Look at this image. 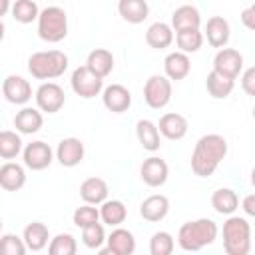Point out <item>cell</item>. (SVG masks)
<instances>
[{
  "label": "cell",
  "mask_w": 255,
  "mask_h": 255,
  "mask_svg": "<svg viewBox=\"0 0 255 255\" xmlns=\"http://www.w3.org/2000/svg\"><path fill=\"white\" fill-rule=\"evenodd\" d=\"M191 70V62H189V56L183 54V52H171L165 56L163 60V72H165V78L169 80H183L187 78Z\"/></svg>",
  "instance_id": "obj_21"
},
{
  "label": "cell",
  "mask_w": 255,
  "mask_h": 255,
  "mask_svg": "<svg viewBox=\"0 0 255 255\" xmlns=\"http://www.w3.org/2000/svg\"><path fill=\"white\" fill-rule=\"evenodd\" d=\"M86 66H88L94 74H98L100 78H106V76L114 70V56H112V52L106 50V48H96V50H92V52L88 54Z\"/></svg>",
  "instance_id": "obj_29"
},
{
  "label": "cell",
  "mask_w": 255,
  "mask_h": 255,
  "mask_svg": "<svg viewBox=\"0 0 255 255\" xmlns=\"http://www.w3.org/2000/svg\"><path fill=\"white\" fill-rule=\"evenodd\" d=\"M70 84H72V90L80 98H84V100H92V98H96L104 90V78H100L98 74H94L88 66L76 68L72 72Z\"/></svg>",
  "instance_id": "obj_6"
},
{
  "label": "cell",
  "mask_w": 255,
  "mask_h": 255,
  "mask_svg": "<svg viewBox=\"0 0 255 255\" xmlns=\"http://www.w3.org/2000/svg\"><path fill=\"white\" fill-rule=\"evenodd\" d=\"M118 12L126 22L141 24L149 14V6L145 0H118Z\"/></svg>",
  "instance_id": "obj_27"
},
{
  "label": "cell",
  "mask_w": 255,
  "mask_h": 255,
  "mask_svg": "<svg viewBox=\"0 0 255 255\" xmlns=\"http://www.w3.org/2000/svg\"><path fill=\"white\" fill-rule=\"evenodd\" d=\"M205 38L213 48H223L231 38L229 22L223 16H211L205 24Z\"/></svg>",
  "instance_id": "obj_18"
},
{
  "label": "cell",
  "mask_w": 255,
  "mask_h": 255,
  "mask_svg": "<svg viewBox=\"0 0 255 255\" xmlns=\"http://www.w3.org/2000/svg\"><path fill=\"white\" fill-rule=\"evenodd\" d=\"M223 249L227 255H247L251 251V223L245 217L229 215L223 223Z\"/></svg>",
  "instance_id": "obj_3"
},
{
  "label": "cell",
  "mask_w": 255,
  "mask_h": 255,
  "mask_svg": "<svg viewBox=\"0 0 255 255\" xmlns=\"http://www.w3.org/2000/svg\"><path fill=\"white\" fill-rule=\"evenodd\" d=\"M100 205H102V207L98 209V211H100V219H102L106 225L118 227V225H122V223L126 221L128 209H126V205H124L120 199H106V201H102Z\"/></svg>",
  "instance_id": "obj_28"
},
{
  "label": "cell",
  "mask_w": 255,
  "mask_h": 255,
  "mask_svg": "<svg viewBox=\"0 0 255 255\" xmlns=\"http://www.w3.org/2000/svg\"><path fill=\"white\" fill-rule=\"evenodd\" d=\"M28 249L24 245V239L14 233L0 235V255H24Z\"/></svg>",
  "instance_id": "obj_38"
},
{
  "label": "cell",
  "mask_w": 255,
  "mask_h": 255,
  "mask_svg": "<svg viewBox=\"0 0 255 255\" xmlns=\"http://www.w3.org/2000/svg\"><path fill=\"white\" fill-rule=\"evenodd\" d=\"M135 135H137V141L141 143V147L147 151H157L161 145L157 124H153L151 120H139L135 124Z\"/></svg>",
  "instance_id": "obj_26"
},
{
  "label": "cell",
  "mask_w": 255,
  "mask_h": 255,
  "mask_svg": "<svg viewBox=\"0 0 255 255\" xmlns=\"http://www.w3.org/2000/svg\"><path fill=\"white\" fill-rule=\"evenodd\" d=\"M241 22L247 30H253L255 28V6H247L243 12H241Z\"/></svg>",
  "instance_id": "obj_41"
},
{
  "label": "cell",
  "mask_w": 255,
  "mask_h": 255,
  "mask_svg": "<svg viewBox=\"0 0 255 255\" xmlns=\"http://www.w3.org/2000/svg\"><path fill=\"white\" fill-rule=\"evenodd\" d=\"M0 231H2V219H0Z\"/></svg>",
  "instance_id": "obj_45"
},
{
  "label": "cell",
  "mask_w": 255,
  "mask_h": 255,
  "mask_svg": "<svg viewBox=\"0 0 255 255\" xmlns=\"http://www.w3.org/2000/svg\"><path fill=\"white\" fill-rule=\"evenodd\" d=\"M2 96L10 104L22 106V104H26V102L32 100V86H30V82L26 78L16 76V74H10L2 82Z\"/></svg>",
  "instance_id": "obj_11"
},
{
  "label": "cell",
  "mask_w": 255,
  "mask_h": 255,
  "mask_svg": "<svg viewBox=\"0 0 255 255\" xmlns=\"http://www.w3.org/2000/svg\"><path fill=\"white\" fill-rule=\"evenodd\" d=\"M76 251H78V243L70 233H58L48 245L50 255H76Z\"/></svg>",
  "instance_id": "obj_35"
},
{
  "label": "cell",
  "mask_w": 255,
  "mask_h": 255,
  "mask_svg": "<svg viewBox=\"0 0 255 255\" xmlns=\"http://www.w3.org/2000/svg\"><path fill=\"white\" fill-rule=\"evenodd\" d=\"M175 42H177V48L179 52L183 54H193L201 48L203 44V34L199 28H191V30H179L175 32Z\"/></svg>",
  "instance_id": "obj_32"
},
{
  "label": "cell",
  "mask_w": 255,
  "mask_h": 255,
  "mask_svg": "<svg viewBox=\"0 0 255 255\" xmlns=\"http://www.w3.org/2000/svg\"><path fill=\"white\" fill-rule=\"evenodd\" d=\"M68 70V56L60 50L34 52L28 58V72L36 80H54Z\"/></svg>",
  "instance_id": "obj_4"
},
{
  "label": "cell",
  "mask_w": 255,
  "mask_h": 255,
  "mask_svg": "<svg viewBox=\"0 0 255 255\" xmlns=\"http://www.w3.org/2000/svg\"><path fill=\"white\" fill-rule=\"evenodd\" d=\"M84 143L78 137H64L56 147V159L64 167H76L84 159Z\"/></svg>",
  "instance_id": "obj_15"
},
{
  "label": "cell",
  "mask_w": 255,
  "mask_h": 255,
  "mask_svg": "<svg viewBox=\"0 0 255 255\" xmlns=\"http://www.w3.org/2000/svg\"><path fill=\"white\" fill-rule=\"evenodd\" d=\"M243 211L247 215H255V195L253 193L245 195V199H243Z\"/></svg>",
  "instance_id": "obj_42"
},
{
  "label": "cell",
  "mask_w": 255,
  "mask_h": 255,
  "mask_svg": "<svg viewBox=\"0 0 255 255\" xmlns=\"http://www.w3.org/2000/svg\"><path fill=\"white\" fill-rule=\"evenodd\" d=\"M22 157H24V165L30 167L32 171H42L46 169L52 159H54V151L46 141H32L22 149Z\"/></svg>",
  "instance_id": "obj_10"
},
{
  "label": "cell",
  "mask_w": 255,
  "mask_h": 255,
  "mask_svg": "<svg viewBox=\"0 0 255 255\" xmlns=\"http://www.w3.org/2000/svg\"><path fill=\"white\" fill-rule=\"evenodd\" d=\"M10 0H0V20H2V16H6L8 12H10Z\"/></svg>",
  "instance_id": "obj_43"
},
{
  "label": "cell",
  "mask_w": 255,
  "mask_h": 255,
  "mask_svg": "<svg viewBox=\"0 0 255 255\" xmlns=\"http://www.w3.org/2000/svg\"><path fill=\"white\" fill-rule=\"evenodd\" d=\"M108 191H110L108 183L102 177H88L80 185V197L84 199V203H92V205H100L102 201H106Z\"/></svg>",
  "instance_id": "obj_22"
},
{
  "label": "cell",
  "mask_w": 255,
  "mask_h": 255,
  "mask_svg": "<svg viewBox=\"0 0 255 255\" xmlns=\"http://www.w3.org/2000/svg\"><path fill=\"white\" fill-rule=\"evenodd\" d=\"M106 243L108 247L102 249L100 247V253L102 255H131L135 251V237L131 231L124 229V227H116L108 237H106Z\"/></svg>",
  "instance_id": "obj_12"
},
{
  "label": "cell",
  "mask_w": 255,
  "mask_h": 255,
  "mask_svg": "<svg viewBox=\"0 0 255 255\" xmlns=\"http://www.w3.org/2000/svg\"><path fill=\"white\" fill-rule=\"evenodd\" d=\"M211 207L219 215H231L239 207V197H237V193L233 189L221 187V189L213 191V195H211Z\"/></svg>",
  "instance_id": "obj_30"
},
{
  "label": "cell",
  "mask_w": 255,
  "mask_h": 255,
  "mask_svg": "<svg viewBox=\"0 0 255 255\" xmlns=\"http://www.w3.org/2000/svg\"><path fill=\"white\" fill-rule=\"evenodd\" d=\"M34 98H36L38 110L40 112H46V114H56L66 104V94H64V90L56 82H44L36 90Z\"/></svg>",
  "instance_id": "obj_8"
},
{
  "label": "cell",
  "mask_w": 255,
  "mask_h": 255,
  "mask_svg": "<svg viewBox=\"0 0 255 255\" xmlns=\"http://www.w3.org/2000/svg\"><path fill=\"white\" fill-rule=\"evenodd\" d=\"M10 12H12V18L20 24H30L38 20V14H40L36 0H16L10 6Z\"/></svg>",
  "instance_id": "obj_33"
},
{
  "label": "cell",
  "mask_w": 255,
  "mask_h": 255,
  "mask_svg": "<svg viewBox=\"0 0 255 255\" xmlns=\"http://www.w3.org/2000/svg\"><path fill=\"white\" fill-rule=\"evenodd\" d=\"M139 175H141V179H143L145 185H149V187H161L167 181L169 167H167V163L161 157L151 155V157L143 159V163L139 167Z\"/></svg>",
  "instance_id": "obj_14"
},
{
  "label": "cell",
  "mask_w": 255,
  "mask_h": 255,
  "mask_svg": "<svg viewBox=\"0 0 255 255\" xmlns=\"http://www.w3.org/2000/svg\"><path fill=\"white\" fill-rule=\"evenodd\" d=\"M22 151V139L16 131H0V157L2 159H14Z\"/></svg>",
  "instance_id": "obj_34"
},
{
  "label": "cell",
  "mask_w": 255,
  "mask_h": 255,
  "mask_svg": "<svg viewBox=\"0 0 255 255\" xmlns=\"http://www.w3.org/2000/svg\"><path fill=\"white\" fill-rule=\"evenodd\" d=\"M143 100L151 110H161L171 100V80L159 74L147 78L143 86Z\"/></svg>",
  "instance_id": "obj_7"
},
{
  "label": "cell",
  "mask_w": 255,
  "mask_h": 255,
  "mask_svg": "<svg viewBox=\"0 0 255 255\" xmlns=\"http://www.w3.org/2000/svg\"><path fill=\"white\" fill-rule=\"evenodd\" d=\"M241 88L247 96H255V68H247L241 76Z\"/></svg>",
  "instance_id": "obj_40"
},
{
  "label": "cell",
  "mask_w": 255,
  "mask_h": 255,
  "mask_svg": "<svg viewBox=\"0 0 255 255\" xmlns=\"http://www.w3.org/2000/svg\"><path fill=\"white\" fill-rule=\"evenodd\" d=\"M82 241L88 249H100L104 243H106V231H104V225L102 223H92V225H86L82 227Z\"/></svg>",
  "instance_id": "obj_37"
},
{
  "label": "cell",
  "mask_w": 255,
  "mask_h": 255,
  "mask_svg": "<svg viewBox=\"0 0 255 255\" xmlns=\"http://www.w3.org/2000/svg\"><path fill=\"white\" fill-rule=\"evenodd\" d=\"M199 26H201V14H199V10L195 6L183 4V6L173 10V14H171V28L175 32L191 30V28H199Z\"/></svg>",
  "instance_id": "obj_20"
},
{
  "label": "cell",
  "mask_w": 255,
  "mask_h": 255,
  "mask_svg": "<svg viewBox=\"0 0 255 255\" xmlns=\"http://www.w3.org/2000/svg\"><path fill=\"white\" fill-rule=\"evenodd\" d=\"M22 239H24V245L26 249L30 251H42L46 245H48V239H50V233H48V227L40 221H32L24 227V233H22Z\"/></svg>",
  "instance_id": "obj_25"
},
{
  "label": "cell",
  "mask_w": 255,
  "mask_h": 255,
  "mask_svg": "<svg viewBox=\"0 0 255 255\" xmlns=\"http://www.w3.org/2000/svg\"><path fill=\"white\" fill-rule=\"evenodd\" d=\"M102 102L108 112L112 114H124L131 106V94L122 84H112L102 90Z\"/></svg>",
  "instance_id": "obj_13"
},
{
  "label": "cell",
  "mask_w": 255,
  "mask_h": 255,
  "mask_svg": "<svg viewBox=\"0 0 255 255\" xmlns=\"http://www.w3.org/2000/svg\"><path fill=\"white\" fill-rule=\"evenodd\" d=\"M169 211V199L161 193H155V195H149L141 201L139 205V215L145 219V221H161Z\"/></svg>",
  "instance_id": "obj_17"
},
{
  "label": "cell",
  "mask_w": 255,
  "mask_h": 255,
  "mask_svg": "<svg viewBox=\"0 0 255 255\" xmlns=\"http://www.w3.org/2000/svg\"><path fill=\"white\" fill-rule=\"evenodd\" d=\"M38 36L44 42L56 44L68 36V16L60 6H48L38 14Z\"/></svg>",
  "instance_id": "obj_5"
},
{
  "label": "cell",
  "mask_w": 255,
  "mask_h": 255,
  "mask_svg": "<svg viewBox=\"0 0 255 255\" xmlns=\"http://www.w3.org/2000/svg\"><path fill=\"white\" fill-rule=\"evenodd\" d=\"M157 129H159V135H163V137H167L171 141H177V139L185 137V133L189 129V124L181 114L169 112V114H163L159 118Z\"/></svg>",
  "instance_id": "obj_16"
},
{
  "label": "cell",
  "mask_w": 255,
  "mask_h": 255,
  "mask_svg": "<svg viewBox=\"0 0 255 255\" xmlns=\"http://www.w3.org/2000/svg\"><path fill=\"white\" fill-rule=\"evenodd\" d=\"M243 70V56L235 48H221L213 58V72L235 80Z\"/></svg>",
  "instance_id": "obj_9"
},
{
  "label": "cell",
  "mask_w": 255,
  "mask_h": 255,
  "mask_svg": "<svg viewBox=\"0 0 255 255\" xmlns=\"http://www.w3.org/2000/svg\"><path fill=\"white\" fill-rule=\"evenodd\" d=\"M175 241L167 231H155L149 239V253L151 255H171Z\"/></svg>",
  "instance_id": "obj_36"
},
{
  "label": "cell",
  "mask_w": 255,
  "mask_h": 255,
  "mask_svg": "<svg viewBox=\"0 0 255 255\" xmlns=\"http://www.w3.org/2000/svg\"><path fill=\"white\" fill-rule=\"evenodd\" d=\"M227 155V141L219 133L201 135L191 153V171L199 177H209Z\"/></svg>",
  "instance_id": "obj_1"
},
{
  "label": "cell",
  "mask_w": 255,
  "mask_h": 255,
  "mask_svg": "<svg viewBox=\"0 0 255 255\" xmlns=\"http://www.w3.org/2000/svg\"><path fill=\"white\" fill-rule=\"evenodd\" d=\"M4 40V24H2V20H0V42Z\"/></svg>",
  "instance_id": "obj_44"
},
{
  "label": "cell",
  "mask_w": 255,
  "mask_h": 255,
  "mask_svg": "<svg viewBox=\"0 0 255 255\" xmlns=\"http://www.w3.org/2000/svg\"><path fill=\"white\" fill-rule=\"evenodd\" d=\"M205 88H207V94H209L211 98H215V100H225V98L233 92L235 80L225 78V76H221V74H217V72L211 70V72L207 74Z\"/></svg>",
  "instance_id": "obj_31"
},
{
  "label": "cell",
  "mask_w": 255,
  "mask_h": 255,
  "mask_svg": "<svg viewBox=\"0 0 255 255\" xmlns=\"http://www.w3.org/2000/svg\"><path fill=\"white\" fill-rule=\"evenodd\" d=\"M26 183V171L20 163L8 161L0 165V187L4 191H18Z\"/></svg>",
  "instance_id": "obj_19"
},
{
  "label": "cell",
  "mask_w": 255,
  "mask_h": 255,
  "mask_svg": "<svg viewBox=\"0 0 255 255\" xmlns=\"http://www.w3.org/2000/svg\"><path fill=\"white\" fill-rule=\"evenodd\" d=\"M72 219H74V225L82 229V227H86V225L96 223V221L100 219V211H98V207H94L92 203H84V205L76 207Z\"/></svg>",
  "instance_id": "obj_39"
},
{
  "label": "cell",
  "mask_w": 255,
  "mask_h": 255,
  "mask_svg": "<svg viewBox=\"0 0 255 255\" xmlns=\"http://www.w3.org/2000/svg\"><path fill=\"white\" fill-rule=\"evenodd\" d=\"M42 124H44V118H42V114H40L38 110H34V108H22V110L14 116V128H16V131L26 133V135H32V133L40 131Z\"/></svg>",
  "instance_id": "obj_24"
},
{
  "label": "cell",
  "mask_w": 255,
  "mask_h": 255,
  "mask_svg": "<svg viewBox=\"0 0 255 255\" xmlns=\"http://www.w3.org/2000/svg\"><path fill=\"white\" fill-rule=\"evenodd\" d=\"M145 42L153 50H163L173 42V28L165 22H153L145 30Z\"/></svg>",
  "instance_id": "obj_23"
},
{
  "label": "cell",
  "mask_w": 255,
  "mask_h": 255,
  "mask_svg": "<svg viewBox=\"0 0 255 255\" xmlns=\"http://www.w3.org/2000/svg\"><path fill=\"white\" fill-rule=\"evenodd\" d=\"M217 231L219 229L213 219L201 217L195 221H187L177 231V243L183 251H199L217 239Z\"/></svg>",
  "instance_id": "obj_2"
}]
</instances>
